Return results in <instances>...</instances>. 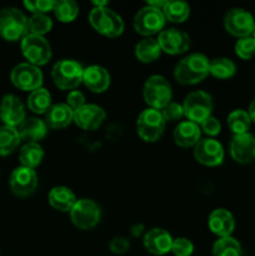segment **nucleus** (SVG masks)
<instances>
[{"label": "nucleus", "mask_w": 255, "mask_h": 256, "mask_svg": "<svg viewBox=\"0 0 255 256\" xmlns=\"http://www.w3.org/2000/svg\"><path fill=\"white\" fill-rule=\"evenodd\" d=\"M210 74V60L200 52L182 58L174 70V78L182 85H194Z\"/></svg>", "instance_id": "1"}, {"label": "nucleus", "mask_w": 255, "mask_h": 256, "mask_svg": "<svg viewBox=\"0 0 255 256\" xmlns=\"http://www.w3.org/2000/svg\"><path fill=\"white\" fill-rule=\"evenodd\" d=\"M84 69L76 60L62 59L52 66V82L62 90H74L82 82Z\"/></svg>", "instance_id": "2"}, {"label": "nucleus", "mask_w": 255, "mask_h": 256, "mask_svg": "<svg viewBox=\"0 0 255 256\" xmlns=\"http://www.w3.org/2000/svg\"><path fill=\"white\" fill-rule=\"evenodd\" d=\"M89 22L94 30L108 38H118L124 32L122 16L108 6L92 8L89 14Z\"/></svg>", "instance_id": "3"}, {"label": "nucleus", "mask_w": 255, "mask_h": 256, "mask_svg": "<svg viewBox=\"0 0 255 256\" xmlns=\"http://www.w3.org/2000/svg\"><path fill=\"white\" fill-rule=\"evenodd\" d=\"M28 32V18L16 8H5L0 10V36L6 42L22 39Z\"/></svg>", "instance_id": "4"}, {"label": "nucleus", "mask_w": 255, "mask_h": 256, "mask_svg": "<svg viewBox=\"0 0 255 256\" xmlns=\"http://www.w3.org/2000/svg\"><path fill=\"white\" fill-rule=\"evenodd\" d=\"M142 96L149 108L162 110L169 102H172V85L162 75H152L145 82L142 88Z\"/></svg>", "instance_id": "5"}, {"label": "nucleus", "mask_w": 255, "mask_h": 256, "mask_svg": "<svg viewBox=\"0 0 255 256\" xmlns=\"http://www.w3.org/2000/svg\"><path fill=\"white\" fill-rule=\"evenodd\" d=\"M212 106H214V104H212V95L202 92V90L190 92L182 102L184 116L189 122H195L198 125H200L205 119L212 116Z\"/></svg>", "instance_id": "6"}, {"label": "nucleus", "mask_w": 255, "mask_h": 256, "mask_svg": "<svg viewBox=\"0 0 255 256\" xmlns=\"http://www.w3.org/2000/svg\"><path fill=\"white\" fill-rule=\"evenodd\" d=\"M166 122L162 118L160 110L148 109L142 110L136 120L138 135L146 142H155L164 134Z\"/></svg>", "instance_id": "7"}, {"label": "nucleus", "mask_w": 255, "mask_h": 256, "mask_svg": "<svg viewBox=\"0 0 255 256\" xmlns=\"http://www.w3.org/2000/svg\"><path fill=\"white\" fill-rule=\"evenodd\" d=\"M165 22H166V19L162 14V10L149 6V5L142 8L135 14L134 20H132L135 32L146 38L162 32L164 30Z\"/></svg>", "instance_id": "8"}, {"label": "nucleus", "mask_w": 255, "mask_h": 256, "mask_svg": "<svg viewBox=\"0 0 255 256\" xmlns=\"http://www.w3.org/2000/svg\"><path fill=\"white\" fill-rule=\"evenodd\" d=\"M20 48L28 62L38 68L48 64L52 59V46L44 36L34 34L25 35L22 39Z\"/></svg>", "instance_id": "9"}, {"label": "nucleus", "mask_w": 255, "mask_h": 256, "mask_svg": "<svg viewBox=\"0 0 255 256\" xmlns=\"http://www.w3.org/2000/svg\"><path fill=\"white\" fill-rule=\"evenodd\" d=\"M102 212L94 200L79 199L76 200L72 209L70 210V219L72 224L82 230H89L96 226L100 222Z\"/></svg>", "instance_id": "10"}, {"label": "nucleus", "mask_w": 255, "mask_h": 256, "mask_svg": "<svg viewBox=\"0 0 255 256\" xmlns=\"http://www.w3.org/2000/svg\"><path fill=\"white\" fill-rule=\"evenodd\" d=\"M10 80L18 89L34 92L42 88L44 75L42 70L29 62H20L10 72Z\"/></svg>", "instance_id": "11"}, {"label": "nucleus", "mask_w": 255, "mask_h": 256, "mask_svg": "<svg viewBox=\"0 0 255 256\" xmlns=\"http://www.w3.org/2000/svg\"><path fill=\"white\" fill-rule=\"evenodd\" d=\"M254 26L255 20L252 15L242 8L230 9L224 16L225 30L239 39L252 35Z\"/></svg>", "instance_id": "12"}, {"label": "nucleus", "mask_w": 255, "mask_h": 256, "mask_svg": "<svg viewBox=\"0 0 255 256\" xmlns=\"http://www.w3.org/2000/svg\"><path fill=\"white\" fill-rule=\"evenodd\" d=\"M224 148L214 138H204L194 146V158L205 166H218L224 162Z\"/></svg>", "instance_id": "13"}, {"label": "nucleus", "mask_w": 255, "mask_h": 256, "mask_svg": "<svg viewBox=\"0 0 255 256\" xmlns=\"http://www.w3.org/2000/svg\"><path fill=\"white\" fill-rule=\"evenodd\" d=\"M158 42L162 52L169 55H179L188 52L190 48V38L185 32L175 28L164 29L158 35Z\"/></svg>", "instance_id": "14"}, {"label": "nucleus", "mask_w": 255, "mask_h": 256, "mask_svg": "<svg viewBox=\"0 0 255 256\" xmlns=\"http://www.w3.org/2000/svg\"><path fill=\"white\" fill-rule=\"evenodd\" d=\"M10 189L20 198H28L35 192L38 188V175L34 169L19 166L10 175Z\"/></svg>", "instance_id": "15"}, {"label": "nucleus", "mask_w": 255, "mask_h": 256, "mask_svg": "<svg viewBox=\"0 0 255 256\" xmlns=\"http://www.w3.org/2000/svg\"><path fill=\"white\" fill-rule=\"evenodd\" d=\"M230 155L239 164H249L255 160V136L250 132L234 135L230 142Z\"/></svg>", "instance_id": "16"}, {"label": "nucleus", "mask_w": 255, "mask_h": 256, "mask_svg": "<svg viewBox=\"0 0 255 256\" xmlns=\"http://www.w3.org/2000/svg\"><path fill=\"white\" fill-rule=\"evenodd\" d=\"M0 119L4 125L18 128L25 118V108L22 100L15 95H5L0 102Z\"/></svg>", "instance_id": "17"}, {"label": "nucleus", "mask_w": 255, "mask_h": 256, "mask_svg": "<svg viewBox=\"0 0 255 256\" xmlns=\"http://www.w3.org/2000/svg\"><path fill=\"white\" fill-rule=\"evenodd\" d=\"M104 109L96 104H85L74 112V122L82 130H95L104 122Z\"/></svg>", "instance_id": "18"}, {"label": "nucleus", "mask_w": 255, "mask_h": 256, "mask_svg": "<svg viewBox=\"0 0 255 256\" xmlns=\"http://www.w3.org/2000/svg\"><path fill=\"white\" fill-rule=\"evenodd\" d=\"M172 238L166 230L160 229V228H154L149 232H145L144 235V246L150 254L162 256L168 252H172Z\"/></svg>", "instance_id": "19"}, {"label": "nucleus", "mask_w": 255, "mask_h": 256, "mask_svg": "<svg viewBox=\"0 0 255 256\" xmlns=\"http://www.w3.org/2000/svg\"><path fill=\"white\" fill-rule=\"evenodd\" d=\"M208 226L212 234L219 238L232 236L235 229V219L232 212L226 209H215L208 219Z\"/></svg>", "instance_id": "20"}, {"label": "nucleus", "mask_w": 255, "mask_h": 256, "mask_svg": "<svg viewBox=\"0 0 255 256\" xmlns=\"http://www.w3.org/2000/svg\"><path fill=\"white\" fill-rule=\"evenodd\" d=\"M82 82L92 92H104L110 86V74L104 66L90 65L85 68Z\"/></svg>", "instance_id": "21"}, {"label": "nucleus", "mask_w": 255, "mask_h": 256, "mask_svg": "<svg viewBox=\"0 0 255 256\" xmlns=\"http://www.w3.org/2000/svg\"><path fill=\"white\" fill-rule=\"evenodd\" d=\"M44 122L50 129H64L74 122V112L70 109L66 102L52 105V108L45 114Z\"/></svg>", "instance_id": "22"}, {"label": "nucleus", "mask_w": 255, "mask_h": 256, "mask_svg": "<svg viewBox=\"0 0 255 256\" xmlns=\"http://www.w3.org/2000/svg\"><path fill=\"white\" fill-rule=\"evenodd\" d=\"M174 142L180 148H192L198 144L202 136L200 126L195 122L185 120L180 122L174 130Z\"/></svg>", "instance_id": "23"}, {"label": "nucleus", "mask_w": 255, "mask_h": 256, "mask_svg": "<svg viewBox=\"0 0 255 256\" xmlns=\"http://www.w3.org/2000/svg\"><path fill=\"white\" fill-rule=\"evenodd\" d=\"M16 129L22 140H26L28 142H38L46 135L48 125L42 119L28 118Z\"/></svg>", "instance_id": "24"}, {"label": "nucleus", "mask_w": 255, "mask_h": 256, "mask_svg": "<svg viewBox=\"0 0 255 256\" xmlns=\"http://www.w3.org/2000/svg\"><path fill=\"white\" fill-rule=\"evenodd\" d=\"M76 200L72 190L66 186L52 188L48 195V202H49L50 206L62 212H70Z\"/></svg>", "instance_id": "25"}, {"label": "nucleus", "mask_w": 255, "mask_h": 256, "mask_svg": "<svg viewBox=\"0 0 255 256\" xmlns=\"http://www.w3.org/2000/svg\"><path fill=\"white\" fill-rule=\"evenodd\" d=\"M160 54H162V49H160L159 42L152 38H145L135 45V56L144 64L154 62L155 60L159 59Z\"/></svg>", "instance_id": "26"}, {"label": "nucleus", "mask_w": 255, "mask_h": 256, "mask_svg": "<svg viewBox=\"0 0 255 256\" xmlns=\"http://www.w3.org/2000/svg\"><path fill=\"white\" fill-rule=\"evenodd\" d=\"M42 158H44V149L38 142H26L19 152L22 166L29 169H35L38 165H40Z\"/></svg>", "instance_id": "27"}, {"label": "nucleus", "mask_w": 255, "mask_h": 256, "mask_svg": "<svg viewBox=\"0 0 255 256\" xmlns=\"http://www.w3.org/2000/svg\"><path fill=\"white\" fill-rule=\"evenodd\" d=\"M20 135L16 128L9 126V125H2L0 126V155L6 156L15 152L19 146Z\"/></svg>", "instance_id": "28"}, {"label": "nucleus", "mask_w": 255, "mask_h": 256, "mask_svg": "<svg viewBox=\"0 0 255 256\" xmlns=\"http://www.w3.org/2000/svg\"><path fill=\"white\" fill-rule=\"evenodd\" d=\"M162 10L165 19L172 22H184L190 15V6L188 2L179 0H168Z\"/></svg>", "instance_id": "29"}, {"label": "nucleus", "mask_w": 255, "mask_h": 256, "mask_svg": "<svg viewBox=\"0 0 255 256\" xmlns=\"http://www.w3.org/2000/svg\"><path fill=\"white\" fill-rule=\"evenodd\" d=\"M28 108L34 114H46L48 110L52 108V95L44 88L34 90L28 98Z\"/></svg>", "instance_id": "30"}, {"label": "nucleus", "mask_w": 255, "mask_h": 256, "mask_svg": "<svg viewBox=\"0 0 255 256\" xmlns=\"http://www.w3.org/2000/svg\"><path fill=\"white\" fill-rule=\"evenodd\" d=\"M212 256H244L240 242L232 236L219 238L212 245Z\"/></svg>", "instance_id": "31"}, {"label": "nucleus", "mask_w": 255, "mask_h": 256, "mask_svg": "<svg viewBox=\"0 0 255 256\" xmlns=\"http://www.w3.org/2000/svg\"><path fill=\"white\" fill-rule=\"evenodd\" d=\"M226 122L232 134L240 135L246 134L248 130L250 129V125H252V119H250L248 112L242 109H236L228 115Z\"/></svg>", "instance_id": "32"}, {"label": "nucleus", "mask_w": 255, "mask_h": 256, "mask_svg": "<svg viewBox=\"0 0 255 256\" xmlns=\"http://www.w3.org/2000/svg\"><path fill=\"white\" fill-rule=\"evenodd\" d=\"M236 72V65L228 58H216L210 60V74L220 80L230 79Z\"/></svg>", "instance_id": "33"}, {"label": "nucleus", "mask_w": 255, "mask_h": 256, "mask_svg": "<svg viewBox=\"0 0 255 256\" xmlns=\"http://www.w3.org/2000/svg\"><path fill=\"white\" fill-rule=\"evenodd\" d=\"M52 12L62 22H72L79 14V5L74 0H58Z\"/></svg>", "instance_id": "34"}, {"label": "nucleus", "mask_w": 255, "mask_h": 256, "mask_svg": "<svg viewBox=\"0 0 255 256\" xmlns=\"http://www.w3.org/2000/svg\"><path fill=\"white\" fill-rule=\"evenodd\" d=\"M52 29V20L46 14H32L28 19V32L29 34L44 36Z\"/></svg>", "instance_id": "35"}, {"label": "nucleus", "mask_w": 255, "mask_h": 256, "mask_svg": "<svg viewBox=\"0 0 255 256\" xmlns=\"http://www.w3.org/2000/svg\"><path fill=\"white\" fill-rule=\"evenodd\" d=\"M235 54L242 60H250L255 56V39L252 35L242 38L235 44Z\"/></svg>", "instance_id": "36"}, {"label": "nucleus", "mask_w": 255, "mask_h": 256, "mask_svg": "<svg viewBox=\"0 0 255 256\" xmlns=\"http://www.w3.org/2000/svg\"><path fill=\"white\" fill-rule=\"evenodd\" d=\"M172 252L174 256H192L194 252V244L186 238H176L172 240Z\"/></svg>", "instance_id": "37"}, {"label": "nucleus", "mask_w": 255, "mask_h": 256, "mask_svg": "<svg viewBox=\"0 0 255 256\" xmlns=\"http://www.w3.org/2000/svg\"><path fill=\"white\" fill-rule=\"evenodd\" d=\"M162 118H164L165 122H178V120L182 119L184 116V109H182V104H178V102H169L166 106L162 108L160 110Z\"/></svg>", "instance_id": "38"}, {"label": "nucleus", "mask_w": 255, "mask_h": 256, "mask_svg": "<svg viewBox=\"0 0 255 256\" xmlns=\"http://www.w3.org/2000/svg\"><path fill=\"white\" fill-rule=\"evenodd\" d=\"M55 2L54 0H36V2H24V6L32 14H46L52 12Z\"/></svg>", "instance_id": "39"}, {"label": "nucleus", "mask_w": 255, "mask_h": 256, "mask_svg": "<svg viewBox=\"0 0 255 256\" xmlns=\"http://www.w3.org/2000/svg\"><path fill=\"white\" fill-rule=\"evenodd\" d=\"M199 126H200V130H202V132H204V134H206L208 136H210V138L216 136V135L220 132V130H222L220 122L216 119V118L212 116H212L208 118V119H205L204 122L199 125Z\"/></svg>", "instance_id": "40"}, {"label": "nucleus", "mask_w": 255, "mask_h": 256, "mask_svg": "<svg viewBox=\"0 0 255 256\" xmlns=\"http://www.w3.org/2000/svg\"><path fill=\"white\" fill-rule=\"evenodd\" d=\"M109 249L112 254L122 255V254H125V252H129L130 242H129V240L125 239V238L116 236V238H114V239L110 240Z\"/></svg>", "instance_id": "41"}, {"label": "nucleus", "mask_w": 255, "mask_h": 256, "mask_svg": "<svg viewBox=\"0 0 255 256\" xmlns=\"http://www.w3.org/2000/svg\"><path fill=\"white\" fill-rule=\"evenodd\" d=\"M66 104L69 105L72 112H76V110H79L80 108L86 104L84 94L79 90H72L66 96Z\"/></svg>", "instance_id": "42"}, {"label": "nucleus", "mask_w": 255, "mask_h": 256, "mask_svg": "<svg viewBox=\"0 0 255 256\" xmlns=\"http://www.w3.org/2000/svg\"><path fill=\"white\" fill-rule=\"evenodd\" d=\"M144 232H145V228L142 224H134L132 226V229H130V234H132L134 238L140 236V235L144 234Z\"/></svg>", "instance_id": "43"}, {"label": "nucleus", "mask_w": 255, "mask_h": 256, "mask_svg": "<svg viewBox=\"0 0 255 256\" xmlns=\"http://www.w3.org/2000/svg\"><path fill=\"white\" fill-rule=\"evenodd\" d=\"M248 114H249L250 119H252V122H255V99L250 102L249 109H248Z\"/></svg>", "instance_id": "44"}, {"label": "nucleus", "mask_w": 255, "mask_h": 256, "mask_svg": "<svg viewBox=\"0 0 255 256\" xmlns=\"http://www.w3.org/2000/svg\"><path fill=\"white\" fill-rule=\"evenodd\" d=\"M252 36H254V39H255V26H254V32H252Z\"/></svg>", "instance_id": "45"}]
</instances>
